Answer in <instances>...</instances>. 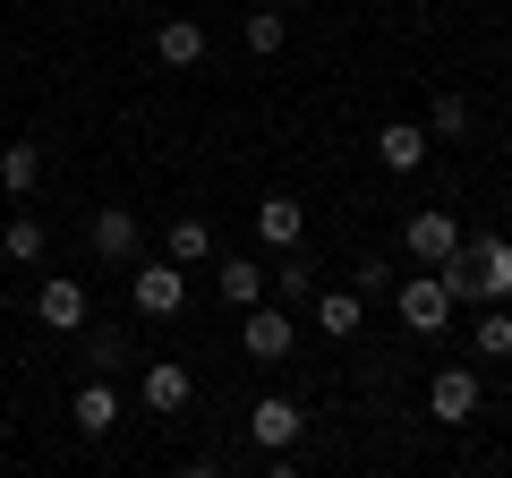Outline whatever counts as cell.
<instances>
[{"label": "cell", "mask_w": 512, "mask_h": 478, "mask_svg": "<svg viewBox=\"0 0 512 478\" xmlns=\"http://www.w3.org/2000/svg\"><path fill=\"white\" fill-rule=\"evenodd\" d=\"M0 248H9L18 265H35V257H43V222H35V214H18L9 231H0Z\"/></svg>", "instance_id": "obj_21"}, {"label": "cell", "mask_w": 512, "mask_h": 478, "mask_svg": "<svg viewBox=\"0 0 512 478\" xmlns=\"http://www.w3.org/2000/svg\"><path fill=\"white\" fill-rule=\"evenodd\" d=\"M299 427H308V410H299L291 393H265V402L248 410V436L265 444V453H291V444H299Z\"/></svg>", "instance_id": "obj_3"}, {"label": "cell", "mask_w": 512, "mask_h": 478, "mask_svg": "<svg viewBox=\"0 0 512 478\" xmlns=\"http://www.w3.org/2000/svg\"><path fill=\"white\" fill-rule=\"evenodd\" d=\"M274 9H282V0H274Z\"/></svg>", "instance_id": "obj_25"}, {"label": "cell", "mask_w": 512, "mask_h": 478, "mask_svg": "<svg viewBox=\"0 0 512 478\" xmlns=\"http://www.w3.org/2000/svg\"><path fill=\"white\" fill-rule=\"evenodd\" d=\"M436 274H444V291H453V299L504 308V299H512V239H495V231H487V239H461Z\"/></svg>", "instance_id": "obj_1"}, {"label": "cell", "mask_w": 512, "mask_h": 478, "mask_svg": "<svg viewBox=\"0 0 512 478\" xmlns=\"http://www.w3.org/2000/svg\"><path fill=\"white\" fill-rule=\"evenodd\" d=\"M120 368V333H86V376H111Z\"/></svg>", "instance_id": "obj_24"}, {"label": "cell", "mask_w": 512, "mask_h": 478, "mask_svg": "<svg viewBox=\"0 0 512 478\" xmlns=\"http://www.w3.org/2000/svg\"><path fill=\"white\" fill-rule=\"evenodd\" d=\"M154 52H163L171 69H197V60H205V26H197V18H163V35H154Z\"/></svg>", "instance_id": "obj_15"}, {"label": "cell", "mask_w": 512, "mask_h": 478, "mask_svg": "<svg viewBox=\"0 0 512 478\" xmlns=\"http://www.w3.org/2000/svg\"><path fill=\"white\" fill-rule=\"evenodd\" d=\"M282 35H291V26H282V9H274V0H256V9H248V52H256V60L282 52Z\"/></svg>", "instance_id": "obj_19"}, {"label": "cell", "mask_w": 512, "mask_h": 478, "mask_svg": "<svg viewBox=\"0 0 512 478\" xmlns=\"http://www.w3.org/2000/svg\"><path fill=\"white\" fill-rule=\"evenodd\" d=\"M410 257H427V265H444V257H453V248H461V222L453 214H410Z\"/></svg>", "instance_id": "obj_10"}, {"label": "cell", "mask_w": 512, "mask_h": 478, "mask_svg": "<svg viewBox=\"0 0 512 478\" xmlns=\"http://www.w3.org/2000/svg\"><path fill=\"white\" fill-rule=\"evenodd\" d=\"M427 410H436V419H478V376L470 368H436V385H427Z\"/></svg>", "instance_id": "obj_7"}, {"label": "cell", "mask_w": 512, "mask_h": 478, "mask_svg": "<svg viewBox=\"0 0 512 478\" xmlns=\"http://www.w3.org/2000/svg\"><path fill=\"white\" fill-rule=\"evenodd\" d=\"M359 316H367V291H316V325H325L333 342H350Z\"/></svg>", "instance_id": "obj_16"}, {"label": "cell", "mask_w": 512, "mask_h": 478, "mask_svg": "<svg viewBox=\"0 0 512 478\" xmlns=\"http://www.w3.org/2000/svg\"><path fill=\"white\" fill-rule=\"evenodd\" d=\"M274 291H282V299H316V265L299 257V248H291V257H282V274H274Z\"/></svg>", "instance_id": "obj_23"}, {"label": "cell", "mask_w": 512, "mask_h": 478, "mask_svg": "<svg viewBox=\"0 0 512 478\" xmlns=\"http://www.w3.org/2000/svg\"><path fill=\"white\" fill-rule=\"evenodd\" d=\"M239 350H248V359H291V316H282L274 299L239 308Z\"/></svg>", "instance_id": "obj_2"}, {"label": "cell", "mask_w": 512, "mask_h": 478, "mask_svg": "<svg viewBox=\"0 0 512 478\" xmlns=\"http://www.w3.org/2000/svg\"><path fill=\"white\" fill-rule=\"evenodd\" d=\"M299 231H308L299 197H265L256 205V239H265V248H299Z\"/></svg>", "instance_id": "obj_13"}, {"label": "cell", "mask_w": 512, "mask_h": 478, "mask_svg": "<svg viewBox=\"0 0 512 478\" xmlns=\"http://www.w3.org/2000/svg\"><path fill=\"white\" fill-rule=\"evenodd\" d=\"M478 359H512V316H504V308L478 316Z\"/></svg>", "instance_id": "obj_22"}, {"label": "cell", "mask_w": 512, "mask_h": 478, "mask_svg": "<svg viewBox=\"0 0 512 478\" xmlns=\"http://www.w3.org/2000/svg\"><path fill=\"white\" fill-rule=\"evenodd\" d=\"M163 248H171V265H205V257H214V222H205V214H180V222L163 231Z\"/></svg>", "instance_id": "obj_14"}, {"label": "cell", "mask_w": 512, "mask_h": 478, "mask_svg": "<svg viewBox=\"0 0 512 478\" xmlns=\"http://www.w3.org/2000/svg\"><path fill=\"white\" fill-rule=\"evenodd\" d=\"M214 291L231 299V308H256V299L274 291V274H265V265H256V257H222V274H214Z\"/></svg>", "instance_id": "obj_11"}, {"label": "cell", "mask_w": 512, "mask_h": 478, "mask_svg": "<svg viewBox=\"0 0 512 478\" xmlns=\"http://www.w3.org/2000/svg\"><path fill=\"white\" fill-rule=\"evenodd\" d=\"M393 308H402V325H410V333H444V316H453V291H444V274H427V282H402V291H393Z\"/></svg>", "instance_id": "obj_5"}, {"label": "cell", "mask_w": 512, "mask_h": 478, "mask_svg": "<svg viewBox=\"0 0 512 478\" xmlns=\"http://www.w3.org/2000/svg\"><path fill=\"white\" fill-rule=\"evenodd\" d=\"M35 180H43V146H26V137H18V146H0V188H9V197H26Z\"/></svg>", "instance_id": "obj_18"}, {"label": "cell", "mask_w": 512, "mask_h": 478, "mask_svg": "<svg viewBox=\"0 0 512 478\" xmlns=\"http://www.w3.org/2000/svg\"><path fill=\"white\" fill-rule=\"evenodd\" d=\"M86 239H94V257H111V265H128V257H137V222H128L120 205H103V214L86 222Z\"/></svg>", "instance_id": "obj_12"}, {"label": "cell", "mask_w": 512, "mask_h": 478, "mask_svg": "<svg viewBox=\"0 0 512 478\" xmlns=\"http://www.w3.org/2000/svg\"><path fill=\"white\" fill-rule=\"evenodd\" d=\"M69 419H77V436H111V427H120V393H111V376H86V385H77Z\"/></svg>", "instance_id": "obj_6"}, {"label": "cell", "mask_w": 512, "mask_h": 478, "mask_svg": "<svg viewBox=\"0 0 512 478\" xmlns=\"http://www.w3.org/2000/svg\"><path fill=\"white\" fill-rule=\"evenodd\" d=\"M35 316L52 333H86V282H43L35 291Z\"/></svg>", "instance_id": "obj_9"}, {"label": "cell", "mask_w": 512, "mask_h": 478, "mask_svg": "<svg viewBox=\"0 0 512 478\" xmlns=\"http://www.w3.org/2000/svg\"><path fill=\"white\" fill-rule=\"evenodd\" d=\"M146 410H163V419L188 410V368H180V359H154V368H146Z\"/></svg>", "instance_id": "obj_17"}, {"label": "cell", "mask_w": 512, "mask_h": 478, "mask_svg": "<svg viewBox=\"0 0 512 478\" xmlns=\"http://www.w3.org/2000/svg\"><path fill=\"white\" fill-rule=\"evenodd\" d=\"M427 146H436V137H427L419 120H384V137H376V163H384V171H419V163H427Z\"/></svg>", "instance_id": "obj_8"}, {"label": "cell", "mask_w": 512, "mask_h": 478, "mask_svg": "<svg viewBox=\"0 0 512 478\" xmlns=\"http://www.w3.org/2000/svg\"><path fill=\"white\" fill-rule=\"evenodd\" d=\"M128 291H137V308L146 316H180V299H188V265H137V274H128Z\"/></svg>", "instance_id": "obj_4"}, {"label": "cell", "mask_w": 512, "mask_h": 478, "mask_svg": "<svg viewBox=\"0 0 512 478\" xmlns=\"http://www.w3.org/2000/svg\"><path fill=\"white\" fill-rule=\"evenodd\" d=\"M470 129V103H461V94H436V103H427V137H461Z\"/></svg>", "instance_id": "obj_20"}]
</instances>
